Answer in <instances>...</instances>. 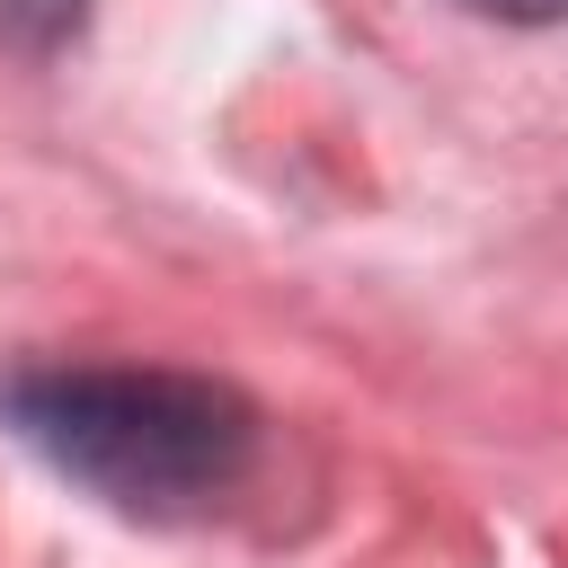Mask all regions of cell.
Segmentation results:
<instances>
[{"instance_id": "obj_3", "label": "cell", "mask_w": 568, "mask_h": 568, "mask_svg": "<svg viewBox=\"0 0 568 568\" xmlns=\"http://www.w3.org/2000/svg\"><path fill=\"white\" fill-rule=\"evenodd\" d=\"M488 27H568V0H453Z\"/></svg>"}, {"instance_id": "obj_1", "label": "cell", "mask_w": 568, "mask_h": 568, "mask_svg": "<svg viewBox=\"0 0 568 568\" xmlns=\"http://www.w3.org/2000/svg\"><path fill=\"white\" fill-rule=\"evenodd\" d=\"M0 426L115 515L178 524L222 506L257 462V408L169 364H36L0 382Z\"/></svg>"}, {"instance_id": "obj_2", "label": "cell", "mask_w": 568, "mask_h": 568, "mask_svg": "<svg viewBox=\"0 0 568 568\" xmlns=\"http://www.w3.org/2000/svg\"><path fill=\"white\" fill-rule=\"evenodd\" d=\"M89 9L98 0H0V44L27 53V62H44V53H62L89 27Z\"/></svg>"}]
</instances>
